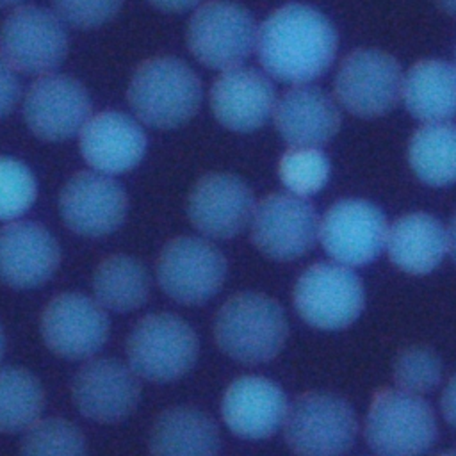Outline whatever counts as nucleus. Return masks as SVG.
<instances>
[{"mask_svg":"<svg viewBox=\"0 0 456 456\" xmlns=\"http://www.w3.org/2000/svg\"><path fill=\"white\" fill-rule=\"evenodd\" d=\"M20 456H87L82 431L66 419H37L25 429Z\"/></svg>","mask_w":456,"mask_h":456,"instance_id":"nucleus-30","label":"nucleus"},{"mask_svg":"<svg viewBox=\"0 0 456 456\" xmlns=\"http://www.w3.org/2000/svg\"><path fill=\"white\" fill-rule=\"evenodd\" d=\"M299 317L321 330L349 326L363 310L365 296L358 274L338 262H317L305 269L292 292Z\"/></svg>","mask_w":456,"mask_h":456,"instance_id":"nucleus-8","label":"nucleus"},{"mask_svg":"<svg viewBox=\"0 0 456 456\" xmlns=\"http://www.w3.org/2000/svg\"><path fill=\"white\" fill-rule=\"evenodd\" d=\"M68 53V34L57 14L37 5H21L0 25V57L28 75H46Z\"/></svg>","mask_w":456,"mask_h":456,"instance_id":"nucleus-10","label":"nucleus"},{"mask_svg":"<svg viewBox=\"0 0 456 456\" xmlns=\"http://www.w3.org/2000/svg\"><path fill=\"white\" fill-rule=\"evenodd\" d=\"M20 2H23V0H0V7H9V5H16V4H20Z\"/></svg>","mask_w":456,"mask_h":456,"instance_id":"nucleus-41","label":"nucleus"},{"mask_svg":"<svg viewBox=\"0 0 456 456\" xmlns=\"http://www.w3.org/2000/svg\"><path fill=\"white\" fill-rule=\"evenodd\" d=\"M276 94L271 80L253 68L223 69L210 89L216 119L233 132L260 128L274 110Z\"/></svg>","mask_w":456,"mask_h":456,"instance_id":"nucleus-20","label":"nucleus"},{"mask_svg":"<svg viewBox=\"0 0 456 456\" xmlns=\"http://www.w3.org/2000/svg\"><path fill=\"white\" fill-rule=\"evenodd\" d=\"M96 301L114 312H132L150 296V276L141 260L130 255H109L93 273Z\"/></svg>","mask_w":456,"mask_h":456,"instance_id":"nucleus-27","label":"nucleus"},{"mask_svg":"<svg viewBox=\"0 0 456 456\" xmlns=\"http://www.w3.org/2000/svg\"><path fill=\"white\" fill-rule=\"evenodd\" d=\"M408 162L411 171L428 185L456 182V125L436 121L422 125L410 139Z\"/></svg>","mask_w":456,"mask_h":456,"instance_id":"nucleus-28","label":"nucleus"},{"mask_svg":"<svg viewBox=\"0 0 456 456\" xmlns=\"http://www.w3.org/2000/svg\"><path fill=\"white\" fill-rule=\"evenodd\" d=\"M37 183L21 160L0 157V221H14L36 201Z\"/></svg>","mask_w":456,"mask_h":456,"instance_id":"nucleus-32","label":"nucleus"},{"mask_svg":"<svg viewBox=\"0 0 456 456\" xmlns=\"http://www.w3.org/2000/svg\"><path fill=\"white\" fill-rule=\"evenodd\" d=\"M253 208L251 189L244 180L230 173L201 176L187 200V214L192 226L216 239L237 235L251 219Z\"/></svg>","mask_w":456,"mask_h":456,"instance_id":"nucleus-18","label":"nucleus"},{"mask_svg":"<svg viewBox=\"0 0 456 456\" xmlns=\"http://www.w3.org/2000/svg\"><path fill=\"white\" fill-rule=\"evenodd\" d=\"M20 98V82L12 68L0 57V118L7 116Z\"/></svg>","mask_w":456,"mask_h":456,"instance_id":"nucleus-35","label":"nucleus"},{"mask_svg":"<svg viewBox=\"0 0 456 456\" xmlns=\"http://www.w3.org/2000/svg\"><path fill=\"white\" fill-rule=\"evenodd\" d=\"M440 456H456V451H449V452H444Z\"/></svg>","mask_w":456,"mask_h":456,"instance_id":"nucleus-42","label":"nucleus"},{"mask_svg":"<svg viewBox=\"0 0 456 456\" xmlns=\"http://www.w3.org/2000/svg\"><path fill=\"white\" fill-rule=\"evenodd\" d=\"M141 385L130 365L116 358L86 362L73 376L71 399L78 411L102 424L126 419L137 406Z\"/></svg>","mask_w":456,"mask_h":456,"instance_id":"nucleus-17","label":"nucleus"},{"mask_svg":"<svg viewBox=\"0 0 456 456\" xmlns=\"http://www.w3.org/2000/svg\"><path fill=\"white\" fill-rule=\"evenodd\" d=\"M442 411L445 420L456 429V374L447 381L442 394Z\"/></svg>","mask_w":456,"mask_h":456,"instance_id":"nucleus-36","label":"nucleus"},{"mask_svg":"<svg viewBox=\"0 0 456 456\" xmlns=\"http://www.w3.org/2000/svg\"><path fill=\"white\" fill-rule=\"evenodd\" d=\"M45 406L39 379L21 367H0V433L30 428Z\"/></svg>","mask_w":456,"mask_h":456,"instance_id":"nucleus-29","label":"nucleus"},{"mask_svg":"<svg viewBox=\"0 0 456 456\" xmlns=\"http://www.w3.org/2000/svg\"><path fill=\"white\" fill-rule=\"evenodd\" d=\"M39 330L52 353L80 360L102 349L109 338L110 322L96 299L80 292H62L45 305Z\"/></svg>","mask_w":456,"mask_h":456,"instance_id":"nucleus-12","label":"nucleus"},{"mask_svg":"<svg viewBox=\"0 0 456 456\" xmlns=\"http://www.w3.org/2000/svg\"><path fill=\"white\" fill-rule=\"evenodd\" d=\"M287 410L285 392L262 376L237 378L221 401V417L228 429L251 440L274 435L283 424Z\"/></svg>","mask_w":456,"mask_h":456,"instance_id":"nucleus-22","label":"nucleus"},{"mask_svg":"<svg viewBox=\"0 0 456 456\" xmlns=\"http://www.w3.org/2000/svg\"><path fill=\"white\" fill-rule=\"evenodd\" d=\"M4 351H5V333H4V328L0 326V360L4 356Z\"/></svg>","mask_w":456,"mask_h":456,"instance_id":"nucleus-40","label":"nucleus"},{"mask_svg":"<svg viewBox=\"0 0 456 456\" xmlns=\"http://www.w3.org/2000/svg\"><path fill=\"white\" fill-rule=\"evenodd\" d=\"M61 264L55 237L32 221H12L0 228V280L14 289H34L48 281Z\"/></svg>","mask_w":456,"mask_h":456,"instance_id":"nucleus-19","label":"nucleus"},{"mask_svg":"<svg viewBox=\"0 0 456 456\" xmlns=\"http://www.w3.org/2000/svg\"><path fill=\"white\" fill-rule=\"evenodd\" d=\"M151 5H155L160 11H167V12H180V11H187L191 7H194L196 4H200V0H148Z\"/></svg>","mask_w":456,"mask_h":456,"instance_id":"nucleus-37","label":"nucleus"},{"mask_svg":"<svg viewBox=\"0 0 456 456\" xmlns=\"http://www.w3.org/2000/svg\"><path fill=\"white\" fill-rule=\"evenodd\" d=\"M403 78L401 64L394 55L378 48H358L340 61L333 87L347 112L378 118L397 103Z\"/></svg>","mask_w":456,"mask_h":456,"instance_id":"nucleus-9","label":"nucleus"},{"mask_svg":"<svg viewBox=\"0 0 456 456\" xmlns=\"http://www.w3.org/2000/svg\"><path fill=\"white\" fill-rule=\"evenodd\" d=\"M442 378V363L435 351L426 346L403 349L394 362V379L404 392L424 394L433 390Z\"/></svg>","mask_w":456,"mask_h":456,"instance_id":"nucleus-33","label":"nucleus"},{"mask_svg":"<svg viewBox=\"0 0 456 456\" xmlns=\"http://www.w3.org/2000/svg\"><path fill=\"white\" fill-rule=\"evenodd\" d=\"M198 351V335L175 314L139 319L126 338L128 365L139 378L153 383L182 378L196 363Z\"/></svg>","mask_w":456,"mask_h":456,"instance_id":"nucleus-5","label":"nucleus"},{"mask_svg":"<svg viewBox=\"0 0 456 456\" xmlns=\"http://www.w3.org/2000/svg\"><path fill=\"white\" fill-rule=\"evenodd\" d=\"M219 429L194 406H173L153 420L148 438L151 456H217Z\"/></svg>","mask_w":456,"mask_h":456,"instance_id":"nucleus-25","label":"nucleus"},{"mask_svg":"<svg viewBox=\"0 0 456 456\" xmlns=\"http://www.w3.org/2000/svg\"><path fill=\"white\" fill-rule=\"evenodd\" d=\"M274 123L290 146L319 148L340 128V110L321 87L296 84L274 103Z\"/></svg>","mask_w":456,"mask_h":456,"instance_id":"nucleus-23","label":"nucleus"},{"mask_svg":"<svg viewBox=\"0 0 456 456\" xmlns=\"http://www.w3.org/2000/svg\"><path fill=\"white\" fill-rule=\"evenodd\" d=\"M365 440L378 456H422L436 440L435 413L417 394L381 388L369 406Z\"/></svg>","mask_w":456,"mask_h":456,"instance_id":"nucleus-4","label":"nucleus"},{"mask_svg":"<svg viewBox=\"0 0 456 456\" xmlns=\"http://www.w3.org/2000/svg\"><path fill=\"white\" fill-rule=\"evenodd\" d=\"M128 210L121 183L98 171H78L68 178L59 194L64 224L82 237H105L116 232Z\"/></svg>","mask_w":456,"mask_h":456,"instance_id":"nucleus-15","label":"nucleus"},{"mask_svg":"<svg viewBox=\"0 0 456 456\" xmlns=\"http://www.w3.org/2000/svg\"><path fill=\"white\" fill-rule=\"evenodd\" d=\"M86 87L68 75H41L27 91L23 116L30 132L43 141L73 137L91 118Z\"/></svg>","mask_w":456,"mask_h":456,"instance_id":"nucleus-16","label":"nucleus"},{"mask_svg":"<svg viewBox=\"0 0 456 456\" xmlns=\"http://www.w3.org/2000/svg\"><path fill=\"white\" fill-rule=\"evenodd\" d=\"M61 21L77 28H94L112 20L123 0H52Z\"/></svg>","mask_w":456,"mask_h":456,"instance_id":"nucleus-34","label":"nucleus"},{"mask_svg":"<svg viewBox=\"0 0 456 456\" xmlns=\"http://www.w3.org/2000/svg\"><path fill=\"white\" fill-rule=\"evenodd\" d=\"M80 153L98 173L119 175L134 169L144 157L142 128L119 110L91 116L80 128Z\"/></svg>","mask_w":456,"mask_h":456,"instance_id":"nucleus-21","label":"nucleus"},{"mask_svg":"<svg viewBox=\"0 0 456 456\" xmlns=\"http://www.w3.org/2000/svg\"><path fill=\"white\" fill-rule=\"evenodd\" d=\"M256 25L249 11L230 0H208L189 20L187 46L205 66H240L256 45Z\"/></svg>","mask_w":456,"mask_h":456,"instance_id":"nucleus-7","label":"nucleus"},{"mask_svg":"<svg viewBox=\"0 0 456 456\" xmlns=\"http://www.w3.org/2000/svg\"><path fill=\"white\" fill-rule=\"evenodd\" d=\"M330 159L319 148L292 146L278 162L280 180L297 196H310L321 191L330 178Z\"/></svg>","mask_w":456,"mask_h":456,"instance_id":"nucleus-31","label":"nucleus"},{"mask_svg":"<svg viewBox=\"0 0 456 456\" xmlns=\"http://www.w3.org/2000/svg\"><path fill=\"white\" fill-rule=\"evenodd\" d=\"M134 114L153 128L189 121L201 103V82L180 59L160 55L141 62L126 91Z\"/></svg>","mask_w":456,"mask_h":456,"instance_id":"nucleus-2","label":"nucleus"},{"mask_svg":"<svg viewBox=\"0 0 456 456\" xmlns=\"http://www.w3.org/2000/svg\"><path fill=\"white\" fill-rule=\"evenodd\" d=\"M401 94L413 118L449 121L456 116V68L440 59L419 61L403 78Z\"/></svg>","mask_w":456,"mask_h":456,"instance_id":"nucleus-26","label":"nucleus"},{"mask_svg":"<svg viewBox=\"0 0 456 456\" xmlns=\"http://www.w3.org/2000/svg\"><path fill=\"white\" fill-rule=\"evenodd\" d=\"M385 246L395 267L410 274H426L449 251L447 230L431 214H406L388 228Z\"/></svg>","mask_w":456,"mask_h":456,"instance_id":"nucleus-24","label":"nucleus"},{"mask_svg":"<svg viewBox=\"0 0 456 456\" xmlns=\"http://www.w3.org/2000/svg\"><path fill=\"white\" fill-rule=\"evenodd\" d=\"M447 240H449V251L456 262V214L449 224V230H447Z\"/></svg>","mask_w":456,"mask_h":456,"instance_id":"nucleus-38","label":"nucleus"},{"mask_svg":"<svg viewBox=\"0 0 456 456\" xmlns=\"http://www.w3.org/2000/svg\"><path fill=\"white\" fill-rule=\"evenodd\" d=\"M388 224L374 203L346 198L333 203L319 221V239L328 255L344 265L372 262L387 242Z\"/></svg>","mask_w":456,"mask_h":456,"instance_id":"nucleus-14","label":"nucleus"},{"mask_svg":"<svg viewBox=\"0 0 456 456\" xmlns=\"http://www.w3.org/2000/svg\"><path fill=\"white\" fill-rule=\"evenodd\" d=\"M160 289L175 301L198 305L210 299L226 278V258L208 240L200 237H175L157 258Z\"/></svg>","mask_w":456,"mask_h":456,"instance_id":"nucleus-11","label":"nucleus"},{"mask_svg":"<svg viewBox=\"0 0 456 456\" xmlns=\"http://www.w3.org/2000/svg\"><path fill=\"white\" fill-rule=\"evenodd\" d=\"M337 45V30L321 11L287 4L258 27L255 46L267 75L289 84H308L333 64Z\"/></svg>","mask_w":456,"mask_h":456,"instance_id":"nucleus-1","label":"nucleus"},{"mask_svg":"<svg viewBox=\"0 0 456 456\" xmlns=\"http://www.w3.org/2000/svg\"><path fill=\"white\" fill-rule=\"evenodd\" d=\"M317 237V212L303 196L274 192L253 208L251 240L271 258L294 260L305 255Z\"/></svg>","mask_w":456,"mask_h":456,"instance_id":"nucleus-13","label":"nucleus"},{"mask_svg":"<svg viewBox=\"0 0 456 456\" xmlns=\"http://www.w3.org/2000/svg\"><path fill=\"white\" fill-rule=\"evenodd\" d=\"M435 4L451 16H456V0H435Z\"/></svg>","mask_w":456,"mask_h":456,"instance_id":"nucleus-39","label":"nucleus"},{"mask_svg":"<svg viewBox=\"0 0 456 456\" xmlns=\"http://www.w3.org/2000/svg\"><path fill=\"white\" fill-rule=\"evenodd\" d=\"M289 324L283 308L258 292L232 296L216 314L214 338L223 353L242 363L273 360L283 347Z\"/></svg>","mask_w":456,"mask_h":456,"instance_id":"nucleus-3","label":"nucleus"},{"mask_svg":"<svg viewBox=\"0 0 456 456\" xmlns=\"http://www.w3.org/2000/svg\"><path fill=\"white\" fill-rule=\"evenodd\" d=\"M351 404L328 392H306L287 410L283 433L296 456H342L354 442Z\"/></svg>","mask_w":456,"mask_h":456,"instance_id":"nucleus-6","label":"nucleus"}]
</instances>
